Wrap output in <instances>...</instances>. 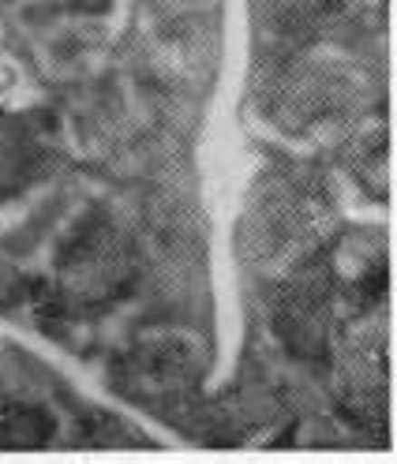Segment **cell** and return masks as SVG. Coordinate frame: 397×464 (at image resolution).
I'll use <instances>...</instances> for the list:
<instances>
[{"label":"cell","instance_id":"6da1fadb","mask_svg":"<svg viewBox=\"0 0 397 464\" xmlns=\"http://www.w3.org/2000/svg\"><path fill=\"white\" fill-rule=\"evenodd\" d=\"M191 379V356L180 344L161 341V344H147L143 353L131 360V382L143 393H173L184 390Z\"/></svg>","mask_w":397,"mask_h":464},{"label":"cell","instance_id":"7a4b0ae2","mask_svg":"<svg viewBox=\"0 0 397 464\" xmlns=\"http://www.w3.org/2000/svg\"><path fill=\"white\" fill-rule=\"evenodd\" d=\"M49 439V416L31 404H5L0 409V446H42Z\"/></svg>","mask_w":397,"mask_h":464}]
</instances>
